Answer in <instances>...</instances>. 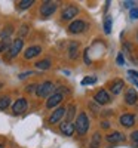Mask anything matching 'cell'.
Listing matches in <instances>:
<instances>
[{
	"label": "cell",
	"mask_w": 138,
	"mask_h": 148,
	"mask_svg": "<svg viewBox=\"0 0 138 148\" xmlns=\"http://www.w3.org/2000/svg\"><path fill=\"white\" fill-rule=\"evenodd\" d=\"M76 130L80 133V135H85L89 129V120H88V116L85 113H79V116L76 117V125H74Z\"/></svg>",
	"instance_id": "6da1fadb"
},
{
	"label": "cell",
	"mask_w": 138,
	"mask_h": 148,
	"mask_svg": "<svg viewBox=\"0 0 138 148\" xmlns=\"http://www.w3.org/2000/svg\"><path fill=\"white\" fill-rule=\"evenodd\" d=\"M54 90V84L52 82H45L42 84H37V89H36V93L39 98H46L52 93Z\"/></svg>",
	"instance_id": "7a4b0ae2"
},
{
	"label": "cell",
	"mask_w": 138,
	"mask_h": 148,
	"mask_svg": "<svg viewBox=\"0 0 138 148\" xmlns=\"http://www.w3.org/2000/svg\"><path fill=\"white\" fill-rule=\"evenodd\" d=\"M86 28V22L82 21V19H76V21H73L70 25H68V31L73 33V34H79L82 31H85Z\"/></svg>",
	"instance_id": "3957f363"
},
{
	"label": "cell",
	"mask_w": 138,
	"mask_h": 148,
	"mask_svg": "<svg viewBox=\"0 0 138 148\" xmlns=\"http://www.w3.org/2000/svg\"><path fill=\"white\" fill-rule=\"evenodd\" d=\"M57 3L55 2H45L43 5H42V8H40V14L43 15V16H51L54 12L57 10Z\"/></svg>",
	"instance_id": "277c9868"
},
{
	"label": "cell",
	"mask_w": 138,
	"mask_h": 148,
	"mask_svg": "<svg viewBox=\"0 0 138 148\" xmlns=\"http://www.w3.org/2000/svg\"><path fill=\"white\" fill-rule=\"evenodd\" d=\"M22 46H24V40L22 39H17V40L12 42V45L9 47V58H15L19 53V51L22 49Z\"/></svg>",
	"instance_id": "5b68a950"
},
{
	"label": "cell",
	"mask_w": 138,
	"mask_h": 148,
	"mask_svg": "<svg viewBox=\"0 0 138 148\" xmlns=\"http://www.w3.org/2000/svg\"><path fill=\"white\" fill-rule=\"evenodd\" d=\"M95 102H98V104H101V105H104V104H108L110 102V95H108V92L107 90H104V89H101V90H98L97 93H95Z\"/></svg>",
	"instance_id": "8992f818"
},
{
	"label": "cell",
	"mask_w": 138,
	"mask_h": 148,
	"mask_svg": "<svg viewBox=\"0 0 138 148\" xmlns=\"http://www.w3.org/2000/svg\"><path fill=\"white\" fill-rule=\"evenodd\" d=\"M61 101H62V93H61V92H55V93L51 95V98H48L46 107H48V108H54V107H57Z\"/></svg>",
	"instance_id": "52a82bcc"
},
{
	"label": "cell",
	"mask_w": 138,
	"mask_h": 148,
	"mask_svg": "<svg viewBox=\"0 0 138 148\" xmlns=\"http://www.w3.org/2000/svg\"><path fill=\"white\" fill-rule=\"evenodd\" d=\"M66 114V108L64 107H58L54 113L51 114V117H49V123L51 125H55V123H58L59 120H61V117Z\"/></svg>",
	"instance_id": "ba28073f"
},
{
	"label": "cell",
	"mask_w": 138,
	"mask_h": 148,
	"mask_svg": "<svg viewBox=\"0 0 138 148\" xmlns=\"http://www.w3.org/2000/svg\"><path fill=\"white\" fill-rule=\"evenodd\" d=\"M77 14H79V9L76 6H67L64 10H62V19H66V21L73 19Z\"/></svg>",
	"instance_id": "9c48e42d"
},
{
	"label": "cell",
	"mask_w": 138,
	"mask_h": 148,
	"mask_svg": "<svg viewBox=\"0 0 138 148\" xmlns=\"http://www.w3.org/2000/svg\"><path fill=\"white\" fill-rule=\"evenodd\" d=\"M59 130L62 132V135H66V136H71L74 133V130H76V127H74V125L71 121H64V123H61Z\"/></svg>",
	"instance_id": "30bf717a"
},
{
	"label": "cell",
	"mask_w": 138,
	"mask_h": 148,
	"mask_svg": "<svg viewBox=\"0 0 138 148\" xmlns=\"http://www.w3.org/2000/svg\"><path fill=\"white\" fill-rule=\"evenodd\" d=\"M12 110H14V114H21V113H24V111L27 110V101L24 99V98H21V99H18V101L14 104Z\"/></svg>",
	"instance_id": "8fae6325"
},
{
	"label": "cell",
	"mask_w": 138,
	"mask_h": 148,
	"mask_svg": "<svg viewBox=\"0 0 138 148\" xmlns=\"http://www.w3.org/2000/svg\"><path fill=\"white\" fill-rule=\"evenodd\" d=\"M137 101H138V93L135 92V89H128L126 93H125V102L129 105H134Z\"/></svg>",
	"instance_id": "7c38bea8"
},
{
	"label": "cell",
	"mask_w": 138,
	"mask_h": 148,
	"mask_svg": "<svg viewBox=\"0 0 138 148\" xmlns=\"http://www.w3.org/2000/svg\"><path fill=\"white\" fill-rule=\"evenodd\" d=\"M120 125L125 127H132L135 125V117L132 114H123L120 116Z\"/></svg>",
	"instance_id": "4fadbf2b"
},
{
	"label": "cell",
	"mask_w": 138,
	"mask_h": 148,
	"mask_svg": "<svg viewBox=\"0 0 138 148\" xmlns=\"http://www.w3.org/2000/svg\"><path fill=\"white\" fill-rule=\"evenodd\" d=\"M107 141L111 144H117V142H123L125 141V135L120 132H113L107 135Z\"/></svg>",
	"instance_id": "5bb4252c"
},
{
	"label": "cell",
	"mask_w": 138,
	"mask_h": 148,
	"mask_svg": "<svg viewBox=\"0 0 138 148\" xmlns=\"http://www.w3.org/2000/svg\"><path fill=\"white\" fill-rule=\"evenodd\" d=\"M42 52V47L40 46H31V47H28L26 52H24V56H26L27 59H31V58H34V56H37Z\"/></svg>",
	"instance_id": "9a60e30c"
},
{
	"label": "cell",
	"mask_w": 138,
	"mask_h": 148,
	"mask_svg": "<svg viewBox=\"0 0 138 148\" xmlns=\"http://www.w3.org/2000/svg\"><path fill=\"white\" fill-rule=\"evenodd\" d=\"M122 89H123V80H120V79H116L115 82L111 83V86H110V90L115 95H117Z\"/></svg>",
	"instance_id": "2e32d148"
},
{
	"label": "cell",
	"mask_w": 138,
	"mask_h": 148,
	"mask_svg": "<svg viewBox=\"0 0 138 148\" xmlns=\"http://www.w3.org/2000/svg\"><path fill=\"white\" fill-rule=\"evenodd\" d=\"M77 51H79V43L71 42L70 43V47H68V56L71 59H76L77 58Z\"/></svg>",
	"instance_id": "e0dca14e"
},
{
	"label": "cell",
	"mask_w": 138,
	"mask_h": 148,
	"mask_svg": "<svg viewBox=\"0 0 138 148\" xmlns=\"http://www.w3.org/2000/svg\"><path fill=\"white\" fill-rule=\"evenodd\" d=\"M49 67H51V61L49 59H43V61L36 62V68H39V70H48Z\"/></svg>",
	"instance_id": "ac0fdd59"
},
{
	"label": "cell",
	"mask_w": 138,
	"mask_h": 148,
	"mask_svg": "<svg viewBox=\"0 0 138 148\" xmlns=\"http://www.w3.org/2000/svg\"><path fill=\"white\" fill-rule=\"evenodd\" d=\"M10 104V98L9 96H2L0 98V110H6Z\"/></svg>",
	"instance_id": "d6986e66"
},
{
	"label": "cell",
	"mask_w": 138,
	"mask_h": 148,
	"mask_svg": "<svg viewBox=\"0 0 138 148\" xmlns=\"http://www.w3.org/2000/svg\"><path fill=\"white\" fill-rule=\"evenodd\" d=\"M99 142H101V135L97 132V133H94V138H92V142H91V148H98Z\"/></svg>",
	"instance_id": "ffe728a7"
},
{
	"label": "cell",
	"mask_w": 138,
	"mask_h": 148,
	"mask_svg": "<svg viewBox=\"0 0 138 148\" xmlns=\"http://www.w3.org/2000/svg\"><path fill=\"white\" fill-rule=\"evenodd\" d=\"M12 31H14V28H12V27H8L6 30H3L2 33H0V39H2V40L9 39V36L12 34Z\"/></svg>",
	"instance_id": "44dd1931"
},
{
	"label": "cell",
	"mask_w": 138,
	"mask_h": 148,
	"mask_svg": "<svg viewBox=\"0 0 138 148\" xmlns=\"http://www.w3.org/2000/svg\"><path fill=\"white\" fill-rule=\"evenodd\" d=\"M10 42H9V39H5V40H2L0 42V52H5V51H8V49L10 47Z\"/></svg>",
	"instance_id": "7402d4cb"
},
{
	"label": "cell",
	"mask_w": 138,
	"mask_h": 148,
	"mask_svg": "<svg viewBox=\"0 0 138 148\" xmlns=\"http://www.w3.org/2000/svg\"><path fill=\"white\" fill-rule=\"evenodd\" d=\"M34 0H21L19 2V9H28L30 6H33Z\"/></svg>",
	"instance_id": "603a6c76"
},
{
	"label": "cell",
	"mask_w": 138,
	"mask_h": 148,
	"mask_svg": "<svg viewBox=\"0 0 138 148\" xmlns=\"http://www.w3.org/2000/svg\"><path fill=\"white\" fill-rule=\"evenodd\" d=\"M104 31H106V34H110V33H111V18H110V16L106 18V22H104Z\"/></svg>",
	"instance_id": "cb8c5ba5"
},
{
	"label": "cell",
	"mask_w": 138,
	"mask_h": 148,
	"mask_svg": "<svg viewBox=\"0 0 138 148\" xmlns=\"http://www.w3.org/2000/svg\"><path fill=\"white\" fill-rule=\"evenodd\" d=\"M95 82H97V77H91V76H89V77H85V79L82 80V84H83V86H85V84H94Z\"/></svg>",
	"instance_id": "d4e9b609"
},
{
	"label": "cell",
	"mask_w": 138,
	"mask_h": 148,
	"mask_svg": "<svg viewBox=\"0 0 138 148\" xmlns=\"http://www.w3.org/2000/svg\"><path fill=\"white\" fill-rule=\"evenodd\" d=\"M74 110H76V108H74V105H71V107L68 108V114H67V120H66V121H70V120H71V117L74 116Z\"/></svg>",
	"instance_id": "484cf974"
},
{
	"label": "cell",
	"mask_w": 138,
	"mask_h": 148,
	"mask_svg": "<svg viewBox=\"0 0 138 148\" xmlns=\"http://www.w3.org/2000/svg\"><path fill=\"white\" fill-rule=\"evenodd\" d=\"M131 18L132 19H138V8H134V9H131Z\"/></svg>",
	"instance_id": "4316f807"
},
{
	"label": "cell",
	"mask_w": 138,
	"mask_h": 148,
	"mask_svg": "<svg viewBox=\"0 0 138 148\" xmlns=\"http://www.w3.org/2000/svg\"><path fill=\"white\" fill-rule=\"evenodd\" d=\"M128 74H129V77H131L132 80H138V73H137V71L129 70V71H128Z\"/></svg>",
	"instance_id": "83f0119b"
},
{
	"label": "cell",
	"mask_w": 138,
	"mask_h": 148,
	"mask_svg": "<svg viewBox=\"0 0 138 148\" xmlns=\"http://www.w3.org/2000/svg\"><path fill=\"white\" fill-rule=\"evenodd\" d=\"M85 64H86V65L91 64V59H89V49H86V51H85Z\"/></svg>",
	"instance_id": "f1b7e54d"
},
{
	"label": "cell",
	"mask_w": 138,
	"mask_h": 148,
	"mask_svg": "<svg viewBox=\"0 0 138 148\" xmlns=\"http://www.w3.org/2000/svg\"><path fill=\"white\" fill-rule=\"evenodd\" d=\"M131 139L134 141V145H137V144H138V130H135V132L131 135Z\"/></svg>",
	"instance_id": "f546056e"
},
{
	"label": "cell",
	"mask_w": 138,
	"mask_h": 148,
	"mask_svg": "<svg viewBox=\"0 0 138 148\" xmlns=\"http://www.w3.org/2000/svg\"><path fill=\"white\" fill-rule=\"evenodd\" d=\"M36 89H37V84H28L26 90H27V92H33V90H36Z\"/></svg>",
	"instance_id": "4dcf8cb0"
},
{
	"label": "cell",
	"mask_w": 138,
	"mask_h": 148,
	"mask_svg": "<svg viewBox=\"0 0 138 148\" xmlns=\"http://www.w3.org/2000/svg\"><path fill=\"white\" fill-rule=\"evenodd\" d=\"M123 5H125V8H132V9H134V5H135V2H131V0H129V2H125Z\"/></svg>",
	"instance_id": "1f68e13d"
},
{
	"label": "cell",
	"mask_w": 138,
	"mask_h": 148,
	"mask_svg": "<svg viewBox=\"0 0 138 148\" xmlns=\"http://www.w3.org/2000/svg\"><path fill=\"white\" fill-rule=\"evenodd\" d=\"M117 64H119V65H123V64H125V61H123V56H122V55H117Z\"/></svg>",
	"instance_id": "d6a6232c"
},
{
	"label": "cell",
	"mask_w": 138,
	"mask_h": 148,
	"mask_svg": "<svg viewBox=\"0 0 138 148\" xmlns=\"http://www.w3.org/2000/svg\"><path fill=\"white\" fill-rule=\"evenodd\" d=\"M30 74H33L31 71H27V73H22V74H19V79H24V77H27V76H30Z\"/></svg>",
	"instance_id": "836d02e7"
},
{
	"label": "cell",
	"mask_w": 138,
	"mask_h": 148,
	"mask_svg": "<svg viewBox=\"0 0 138 148\" xmlns=\"http://www.w3.org/2000/svg\"><path fill=\"white\" fill-rule=\"evenodd\" d=\"M27 33V25H22V30H21V34H26Z\"/></svg>",
	"instance_id": "e575fe53"
},
{
	"label": "cell",
	"mask_w": 138,
	"mask_h": 148,
	"mask_svg": "<svg viewBox=\"0 0 138 148\" xmlns=\"http://www.w3.org/2000/svg\"><path fill=\"white\" fill-rule=\"evenodd\" d=\"M0 148H3V145H2V144H0Z\"/></svg>",
	"instance_id": "d590c367"
},
{
	"label": "cell",
	"mask_w": 138,
	"mask_h": 148,
	"mask_svg": "<svg viewBox=\"0 0 138 148\" xmlns=\"http://www.w3.org/2000/svg\"><path fill=\"white\" fill-rule=\"evenodd\" d=\"M2 86H3V84H2V83H0V88H2Z\"/></svg>",
	"instance_id": "8d00e7d4"
}]
</instances>
